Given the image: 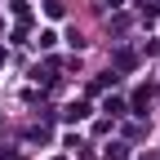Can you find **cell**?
<instances>
[]
</instances>
